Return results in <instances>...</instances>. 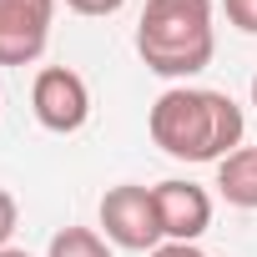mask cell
<instances>
[{
    "label": "cell",
    "instance_id": "6da1fadb",
    "mask_svg": "<svg viewBox=\"0 0 257 257\" xmlns=\"http://www.w3.org/2000/svg\"><path fill=\"white\" fill-rule=\"evenodd\" d=\"M152 142L172 162H222L242 147L247 121L227 91L212 86H167L147 116Z\"/></svg>",
    "mask_w": 257,
    "mask_h": 257
},
{
    "label": "cell",
    "instance_id": "7a4b0ae2",
    "mask_svg": "<svg viewBox=\"0 0 257 257\" xmlns=\"http://www.w3.org/2000/svg\"><path fill=\"white\" fill-rule=\"evenodd\" d=\"M137 56L152 76L167 81H187L207 71L217 56L212 0H147L137 21Z\"/></svg>",
    "mask_w": 257,
    "mask_h": 257
},
{
    "label": "cell",
    "instance_id": "3957f363",
    "mask_svg": "<svg viewBox=\"0 0 257 257\" xmlns=\"http://www.w3.org/2000/svg\"><path fill=\"white\" fill-rule=\"evenodd\" d=\"M101 227H106V242L121 247V252H157L167 242L157 192L142 187V182H121L101 197Z\"/></svg>",
    "mask_w": 257,
    "mask_h": 257
},
{
    "label": "cell",
    "instance_id": "277c9868",
    "mask_svg": "<svg viewBox=\"0 0 257 257\" xmlns=\"http://www.w3.org/2000/svg\"><path fill=\"white\" fill-rule=\"evenodd\" d=\"M31 111L56 137L81 132L91 121V86H86V76L71 71V66H41L36 81H31Z\"/></svg>",
    "mask_w": 257,
    "mask_h": 257
},
{
    "label": "cell",
    "instance_id": "5b68a950",
    "mask_svg": "<svg viewBox=\"0 0 257 257\" xmlns=\"http://www.w3.org/2000/svg\"><path fill=\"white\" fill-rule=\"evenodd\" d=\"M56 21V0H0V66L41 61Z\"/></svg>",
    "mask_w": 257,
    "mask_h": 257
},
{
    "label": "cell",
    "instance_id": "8992f818",
    "mask_svg": "<svg viewBox=\"0 0 257 257\" xmlns=\"http://www.w3.org/2000/svg\"><path fill=\"white\" fill-rule=\"evenodd\" d=\"M152 192H157V212H162L167 242H197L212 227V197H207V187L182 182V177H167Z\"/></svg>",
    "mask_w": 257,
    "mask_h": 257
},
{
    "label": "cell",
    "instance_id": "52a82bcc",
    "mask_svg": "<svg viewBox=\"0 0 257 257\" xmlns=\"http://www.w3.org/2000/svg\"><path fill=\"white\" fill-rule=\"evenodd\" d=\"M217 192L227 207L257 212V147H237L232 157L217 162Z\"/></svg>",
    "mask_w": 257,
    "mask_h": 257
},
{
    "label": "cell",
    "instance_id": "ba28073f",
    "mask_svg": "<svg viewBox=\"0 0 257 257\" xmlns=\"http://www.w3.org/2000/svg\"><path fill=\"white\" fill-rule=\"evenodd\" d=\"M46 257H111V242L91 227H61L46 247Z\"/></svg>",
    "mask_w": 257,
    "mask_h": 257
},
{
    "label": "cell",
    "instance_id": "9c48e42d",
    "mask_svg": "<svg viewBox=\"0 0 257 257\" xmlns=\"http://www.w3.org/2000/svg\"><path fill=\"white\" fill-rule=\"evenodd\" d=\"M222 11L242 36H257V0H222Z\"/></svg>",
    "mask_w": 257,
    "mask_h": 257
},
{
    "label": "cell",
    "instance_id": "30bf717a",
    "mask_svg": "<svg viewBox=\"0 0 257 257\" xmlns=\"http://www.w3.org/2000/svg\"><path fill=\"white\" fill-rule=\"evenodd\" d=\"M16 222H21V207H16V197L0 187V247H11V237H16Z\"/></svg>",
    "mask_w": 257,
    "mask_h": 257
},
{
    "label": "cell",
    "instance_id": "8fae6325",
    "mask_svg": "<svg viewBox=\"0 0 257 257\" xmlns=\"http://www.w3.org/2000/svg\"><path fill=\"white\" fill-rule=\"evenodd\" d=\"M66 6H71L76 16H116L126 0H66Z\"/></svg>",
    "mask_w": 257,
    "mask_h": 257
},
{
    "label": "cell",
    "instance_id": "7c38bea8",
    "mask_svg": "<svg viewBox=\"0 0 257 257\" xmlns=\"http://www.w3.org/2000/svg\"><path fill=\"white\" fill-rule=\"evenodd\" d=\"M147 257H207L197 242H162L157 252H147Z\"/></svg>",
    "mask_w": 257,
    "mask_h": 257
},
{
    "label": "cell",
    "instance_id": "4fadbf2b",
    "mask_svg": "<svg viewBox=\"0 0 257 257\" xmlns=\"http://www.w3.org/2000/svg\"><path fill=\"white\" fill-rule=\"evenodd\" d=\"M0 257H31L26 247H0Z\"/></svg>",
    "mask_w": 257,
    "mask_h": 257
},
{
    "label": "cell",
    "instance_id": "5bb4252c",
    "mask_svg": "<svg viewBox=\"0 0 257 257\" xmlns=\"http://www.w3.org/2000/svg\"><path fill=\"white\" fill-rule=\"evenodd\" d=\"M252 106H257V76H252Z\"/></svg>",
    "mask_w": 257,
    "mask_h": 257
}]
</instances>
